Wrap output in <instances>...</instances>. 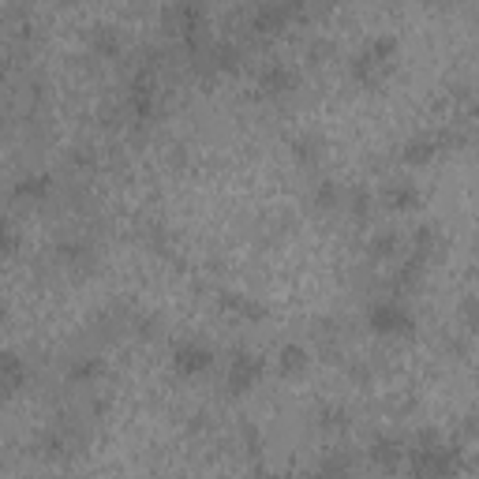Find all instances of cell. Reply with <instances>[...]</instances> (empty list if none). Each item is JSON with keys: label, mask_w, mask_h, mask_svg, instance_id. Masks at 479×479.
<instances>
[{"label": "cell", "mask_w": 479, "mask_h": 479, "mask_svg": "<svg viewBox=\"0 0 479 479\" xmlns=\"http://www.w3.org/2000/svg\"><path fill=\"white\" fill-rule=\"evenodd\" d=\"M57 259L68 262V266H83L86 259H91V251H86V243H60L57 247Z\"/></svg>", "instance_id": "obj_15"}, {"label": "cell", "mask_w": 479, "mask_h": 479, "mask_svg": "<svg viewBox=\"0 0 479 479\" xmlns=\"http://www.w3.org/2000/svg\"><path fill=\"white\" fill-rule=\"evenodd\" d=\"M15 247H20V233H15L12 218H4V214H0V255H12Z\"/></svg>", "instance_id": "obj_16"}, {"label": "cell", "mask_w": 479, "mask_h": 479, "mask_svg": "<svg viewBox=\"0 0 479 479\" xmlns=\"http://www.w3.org/2000/svg\"><path fill=\"white\" fill-rule=\"evenodd\" d=\"M289 20H292V8H285V4H262L255 12V30H281Z\"/></svg>", "instance_id": "obj_12"}, {"label": "cell", "mask_w": 479, "mask_h": 479, "mask_svg": "<svg viewBox=\"0 0 479 479\" xmlns=\"http://www.w3.org/2000/svg\"><path fill=\"white\" fill-rule=\"evenodd\" d=\"M318 479H352V465L345 457H330L323 465V472H318Z\"/></svg>", "instance_id": "obj_18"}, {"label": "cell", "mask_w": 479, "mask_h": 479, "mask_svg": "<svg viewBox=\"0 0 479 479\" xmlns=\"http://www.w3.org/2000/svg\"><path fill=\"white\" fill-rule=\"evenodd\" d=\"M371 460L382 468V472H394L401 460H404V446H401V438L397 435H382L371 442Z\"/></svg>", "instance_id": "obj_7"}, {"label": "cell", "mask_w": 479, "mask_h": 479, "mask_svg": "<svg viewBox=\"0 0 479 479\" xmlns=\"http://www.w3.org/2000/svg\"><path fill=\"white\" fill-rule=\"evenodd\" d=\"M210 363H214V348H210V345L195 341V337H184V341H176V348H172V367H176V375L195 379V375H203V371H210Z\"/></svg>", "instance_id": "obj_4"}, {"label": "cell", "mask_w": 479, "mask_h": 479, "mask_svg": "<svg viewBox=\"0 0 479 479\" xmlns=\"http://www.w3.org/2000/svg\"><path fill=\"white\" fill-rule=\"evenodd\" d=\"M165 20H169L172 30L191 34V30H199V23H203V8H195V4H172L165 12Z\"/></svg>", "instance_id": "obj_11"}, {"label": "cell", "mask_w": 479, "mask_h": 479, "mask_svg": "<svg viewBox=\"0 0 479 479\" xmlns=\"http://www.w3.org/2000/svg\"><path fill=\"white\" fill-rule=\"evenodd\" d=\"M262 371H266V363H262V356H255V352H236L233 360H228V389L233 394H247L259 379H262Z\"/></svg>", "instance_id": "obj_5"}, {"label": "cell", "mask_w": 479, "mask_h": 479, "mask_svg": "<svg viewBox=\"0 0 479 479\" xmlns=\"http://www.w3.org/2000/svg\"><path fill=\"white\" fill-rule=\"evenodd\" d=\"M367 326L379 337H408L416 330V315L404 299L386 296V299H375V304L367 307Z\"/></svg>", "instance_id": "obj_2"}, {"label": "cell", "mask_w": 479, "mask_h": 479, "mask_svg": "<svg viewBox=\"0 0 479 479\" xmlns=\"http://www.w3.org/2000/svg\"><path fill=\"white\" fill-rule=\"evenodd\" d=\"M23 386H27V363H23V356L0 345V401L15 397Z\"/></svg>", "instance_id": "obj_6"}, {"label": "cell", "mask_w": 479, "mask_h": 479, "mask_svg": "<svg viewBox=\"0 0 479 479\" xmlns=\"http://www.w3.org/2000/svg\"><path fill=\"white\" fill-rule=\"evenodd\" d=\"M442 150V135H416V139H408L404 143V162H431V157Z\"/></svg>", "instance_id": "obj_10"}, {"label": "cell", "mask_w": 479, "mask_h": 479, "mask_svg": "<svg viewBox=\"0 0 479 479\" xmlns=\"http://www.w3.org/2000/svg\"><path fill=\"white\" fill-rule=\"evenodd\" d=\"M98 375H101V363L91 360V356H83V360L72 363V379H76V382H94Z\"/></svg>", "instance_id": "obj_17"}, {"label": "cell", "mask_w": 479, "mask_h": 479, "mask_svg": "<svg viewBox=\"0 0 479 479\" xmlns=\"http://www.w3.org/2000/svg\"><path fill=\"white\" fill-rule=\"evenodd\" d=\"M304 367H307V348L285 345L277 352V371H281V375H296V371H304Z\"/></svg>", "instance_id": "obj_13"}, {"label": "cell", "mask_w": 479, "mask_h": 479, "mask_svg": "<svg viewBox=\"0 0 479 479\" xmlns=\"http://www.w3.org/2000/svg\"><path fill=\"white\" fill-rule=\"evenodd\" d=\"M49 191H52L49 172H34V176H23V180L15 184V199L20 203H42V199H49Z\"/></svg>", "instance_id": "obj_8"}, {"label": "cell", "mask_w": 479, "mask_h": 479, "mask_svg": "<svg viewBox=\"0 0 479 479\" xmlns=\"http://www.w3.org/2000/svg\"><path fill=\"white\" fill-rule=\"evenodd\" d=\"M386 203L394 206V210H412V206L419 203V191H416L412 184H389Z\"/></svg>", "instance_id": "obj_14"}, {"label": "cell", "mask_w": 479, "mask_h": 479, "mask_svg": "<svg viewBox=\"0 0 479 479\" xmlns=\"http://www.w3.org/2000/svg\"><path fill=\"white\" fill-rule=\"evenodd\" d=\"M94 49L105 52V57H109V52H116V38L109 34V27H98V34H94Z\"/></svg>", "instance_id": "obj_19"}, {"label": "cell", "mask_w": 479, "mask_h": 479, "mask_svg": "<svg viewBox=\"0 0 479 479\" xmlns=\"http://www.w3.org/2000/svg\"><path fill=\"white\" fill-rule=\"evenodd\" d=\"M259 86L266 94H285V91H292V68H285V64H266L262 68V76H259Z\"/></svg>", "instance_id": "obj_9"}, {"label": "cell", "mask_w": 479, "mask_h": 479, "mask_svg": "<svg viewBox=\"0 0 479 479\" xmlns=\"http://www.w3.org/2000/svg\"><path fill=\"white\" fill-rule=\"evenodd\" d=\"M404 457L412 460V475L416 479H453L460 472V453L446 446L438 435H423L416 438L412 450H404Z\"/></svg>", "instance_id": "obj_1"}, {"label": "cell", "mask_w": 479, "mask_h": 479, "mask_svg": "<svg viewBox=\"0 0 479 479\" xmlns=\"http://www.w3.org/2000/svg\"><path fill=\"white\" fill-rule=\"evenodd\" d=\"M394 52H397V42L394 38H371L360 52H356V64H352V72H356V79L363 86H379L386 76H389V68H394Z\"/></svg>", "instance_id": "obj_3"}]
</instances>
